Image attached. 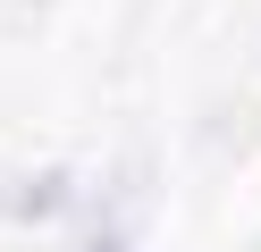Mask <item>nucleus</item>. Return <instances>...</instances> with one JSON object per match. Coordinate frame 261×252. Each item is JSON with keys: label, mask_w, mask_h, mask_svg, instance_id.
I'll use <instances>...</instances> for the list:
<instances>
[{"label": "nucleus", "mask_w": 261, "mask_h": 252, "mask_svg": "<svg viewBox=\"0 0 261 252\" xmlns=\"http://www.w3.org/2000/svg\"><path fill=\"white\" fill-rule=\"evenodd\" d=\"M51 210H68V177H59V168H51V177H34V185L17 193V218H51Z\"/></svg>", "instance_id": "nucleus-1"}]
</instances>
